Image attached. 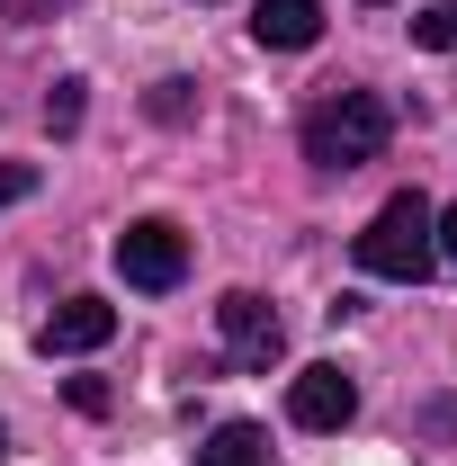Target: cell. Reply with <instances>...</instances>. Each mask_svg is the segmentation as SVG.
<instances>
[{"instance_id":"2","label":"cell","mask_w":457,"mask_h":466,"mask_svg":"<svg viewBox=\"0 0 457 466\" xmlns=\"http://www.w3.org/2000/svg\"><path fill=\"white\" fill-rule=\"evenodd\" d=\"M386 135H395V108L377 90H332L323 108L305 116V162L314 171H359V162L386 153Z\"/></svg>"},{"instance_id":"8","label":"cell","mask_w":457,"mask_h":466,"mask_svg":"<svg viewBox=\"0 0 457 466\" xmlns=\"http://www.w3.org/2000/svg\"><path fill=\"white\" fill-rule=\"evenodd\" d=\"M198 466H269V431L260 421H225V431H207Z\"/></svg>"},{"instance_id":"10","label":"cell","mask_w":457,"mask_h":466,"mask_svg":"<svg viewBox=\"0 0 457 466\" xmlns=\"http://www.w3.org/2000/svg\"><path fill=\"white\" fill-rule=\"evenodd\" d=\"M81 90H90V81H55V99H46V126H55V135L81 126Z\"/></svg>"},{"instance_id":"4","label":"cell","mask_w":457,"mask_h":466,"mask_svg":"<svg viewBox=\"0 0 457 466\" xmlns=\"http://www.w3.org/2000/svg\"><path fill=\"white\" fill-rule=\"evenodd\" d=\"M350 412H359V377H350L341 359L296 368V386H287V421H296V431H341Z\"/></svg>"},{"instance_id":"5","label":"cell","mask_w":457,"mask_h":466,"mask_svg":"<svg viewBox=\"0 0 457 466\" xmlns=\"http://www.w3.org/2000/svg\"><path fill=\"white\" fill-rule=\"evenodd\" d=\"M216 332H225L233 368H279V350H287V323L269 314V296H251V288H233L216 305Z\"/></svg>"},{"instance_id":"7","label":"cell","mask_w":457,"mask_h":466,"mask_svg":"<svg viewBox=\"0 0 457 466\" xmlns=\"http://www.w3.org/2000/svg\"><path fill=\"white\" fill-rule=\"evenodd\" d=\"M251 36L269 55H305L323 36V0H251Z\"/></svg>"},{"instance_id":"1","label":"cell","mask_w":457,"mask_h":466,"mask_svg":"<svg viewBox=\"0 0 457 466\" xmlns=\"http://www.w3.org/2000/svg\"><path fill=\"white\" fill-rule=\"evenodd\" d=\"M440 207L421 198V188H395L377 216H368V233H359V269L368 279H395V288H421L431 269H440Z\"/></svg>"},{"instance_id":"11","label":"cell","mask_w":457,"mask_h":466,"mask_svg":"<svg viewBox=\"0 0 457 466\" xmlns=\"http://www.w3.org/2000/svg\"><path fill=\"white\" fill-rule=\"evenodd\" d=\"M18 198H36V162H0V207H18Z\"/></svg>"},{"instance_id":"14","label":"cell","mask_w":457,"mask_h":466,"mask_svg":"<svg viewBox=\"0 0 457 466\" xmlns=\"http://www.w3.org/2000/svg\"><path fill=\"white\" fill-rule=\"evenodd\" d=\"M368 9H386V0H368Z\"/></svg>"},{"instance_id":"9","label":"cell","mask_w":457,"mask_h":466,"mask_svg":"<svg viewBox=\"0 0 457 466\" xmlns=\"http://www.w3.org/2000/svg\"><path fill=\"white\" fill-rule=\"evenodd\" d=\"M412 46H421V55H449L457 46V0H431V9L412 18Z\"/></svg>"},{"instance_id":"12","label":"cell","mask_w":457,"mask_h":466,"mask_svg":"<svg viewBox=\"0 0 457 466\" xmlns=\"http://www.w3.org/2000/svg\"><path fill=\"white\" fill-rule=\"evenodd\" d=\"M153 116L179 126V116H188V81H162V90H153Z\"/></svg>"},{"instance_id":"13","label":"cell","mask_w":457,"mask_h":466,"mask_svg":"<svg viewBox=\"0 0 457 466\" xmlns=\"http://www.w3.org/2000/svg\"><path fill=\"white\" fill-rule=\"evenodd\" d=\"M431 233H440V269H457V207H440V225H431Z\"/></svg>"},{"instance_id":"6","label":"cell","mask_w":457,"mask_h":466,"mask_svg":"<svg viewBox=\"0 0 457 466\" xmlns=\"http://www.w3.org/2000/svg\"><path fill=\"white\" fill-rule=\"evenodd\" d=\"M108 332H117V305H108V296H63L55 314L36 323V350H46V359H81V350H99Z\"/></svg>"},{"instance_id":"3","label":"cell","mask_w":457,"mask_h":466,"mask_svg":"<svg viewBox=\"0 0 457 466\" xmlns=\"http://www.w3.org/2000/svg\"><path fill=\"white\" fill-rule=\"evenodd\" d=\"M117 279H126V288H144V296H171L179 279H188V233L162 225V216L126 225V233H117Z\"/></svg>"}]
</instances>
